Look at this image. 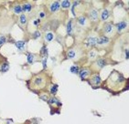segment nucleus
<instances>
[{
  "instance_id": "12",
  "label": "nucleus",
  "mask_w": 129,
  "mask_h": 124,
  "mask_svg": "<svg viewBox=\"0 0 129 124\" xmlns=\"http://www.w3.org/2000/svg\"><path fill=\"white\" fill-rule=\"evenodd\" d=\"M101 83H102V79L99 74L92 75V77L90 79V84L92 85V87H98Z\"/></svg>"
},
{
  "instance_id": "33",
  "label": "nucleus",
  "mask_w": 129,
  "mask_h": 124,
  "mask_svg": "<svg viewBox=\"0 0 129 124\" xmlns=\"http://www.w3.org/2000/svg\"><path fill=\"white\" fill-rule=\"evenodd\" d=\"M40 99H42V100L48 101L49 99H50V96L48 94H41V95H40Z\"/></svg>"
},
{
  "instance_id": "20",
  "label": "nucleus",
  "mask_w": 129,
  "mask_h": 124,
  "mask_svg": "<svg viewBox=\"0 0 129 124\" xmlns=\"http://www.w3.org/2000/svg\"><path fill=\"white\" fill-rule=\"evenodd\" d=\"M30 23H31V25H32L36 29H38L39 27H41V25H42V21L38 18V17H34L33 18H31Z\"/></svg>"
},
{
  "instance_id": "6",
  "label": "nucleus",
  "mask_w": 129,
  "mask_h": 124,
  "mask_svg": "<svg viewBox=\"0 0 129 124\" xmlns=\"http://www.w3.org/2000/svg\"><path fill=\"white\" fill-rule=\"evenodd\" d=\"M60 8V1H52V2L49 3V6H48V10H49V13L50 14H56L58 13Z\"/></svg>"
},
{
  "instance_id": "4",
  "label": "nucleus",
  "mask_w": 129,
  "mask_h": 124,
  "mask_svg": "<svg viewBox=\"0 0 129 124\" xmlns=\"http://www.w3.org/2000/svg\"><path fill=\"white\" fill-rule=\"evenodd\" d=\"M102 29H103V32H104V35L106 36V37H109L110 36H112L114 33V31H115L114 23L110 22V21L104 22Z\"/></svg>"
},
{
  "instance_id": "8",
  "label": "nucleus",
  "mask_w": 129,
  "mask_h": 124,
  "mask_svg": "<svg viewBox=\"0 0 129 124\" xmlns=\"http://www.w3.org/2000/svg\"><path fill=\"white\" fill-rule=\"evenodd\" d=\"M127 27H128V21L127 20H121V21H119V22H117L116 24H115V31H116V33H118V34H121V33H123L124 31V30L126 29Z\"/></svg>"
},
{
  "instance_id": "27",
  "label": "nucleus",
  "mask_w": 129,
  "mask_h": 124,
  "mask_svg": "<svg viewBox=\"0 0 129 124\" xmlns=\"http://www.w3.org/2000/svg\"><path fill=\"white\" fill-rule=\"evenodd\" d=\"M97 55H98V52H97L95 49H91L88 52V57H89L90 60H95L97 58Z\"/></svg>"
},
{
  "instance_id": "32",
  "label": "nucleus",
  "mask_w": 129,
  "mask_h": 124,
  "mask_svg": "<svg viewBox=\"0 0 129 124\" xmlns=\"http://www.w3.org/2000/svg\"><path fill=\"white\" fill-rule=\"evenodd\" d=\"M7 41H8L7 37L5 35H3V34H0V47H3L7 43Z\"/></svg>"
},
{
  "instance_id": "13",
  "label": "nucleus",
  "mask_w": 129,
  "mask_h": 124,
  "mask_svg": "<svg viewBox=\"0 0 129 124\" xmlns=\"http://www.w3.org/2000/svg\"><path fill=\"white\" fill-rule=\"evenodd\" d=\"M22 6V10H23V13L24 14H31L34 9V5H33V3L31 2H24L21 4Z\"/></svg>"
},
{
  "instance_id": "19",
  "label": "nucleus",
  "mask_w": 129,
  "mask_h": 124,
  "mask_svg": "<svg viewBox=\"0 0 129 124\" xmlns=\"http://www.w3.org/2000/svg\"><path fill=\"white\" fill-rule=\"evenodd\" d=\"M48 103L50 105V106H56V107H59L61 105V103H60V99H58L57 98L55 97V96H51V97H50V99H49V100H48Z\"/></svg>"
},
{
  "instance_id": "29",
  "label": "nucleus",
  "mask_w": 129,
  "mask_h": 124,
  "mask_svg": "<svg viewBox=\"0 0 129 124\" xmlns=\"http://www.w3.org/2000/svg\"><path fill=\"white\" fill-rule=\"evenodd\" d=\"M48 54H49V50H48L47 46H43V47H41V49H40V55H41V57H47Z\"/></svg>"
},
{
  "instance_id": "21",
  "label": "nucleus",
  "mask_w": 129,
  "mask_h": 124,
  "mask_svg": "<svg viewBox=\"0 0 129 124\" xmlns=\"http://www.w3.org/2000/svg\"><path fill=\"white\" fill-rule=\"evenodd\" d=\"M36 58H37V56H36L34 53H31V52H27V64H29V65L34 64L35 61H36Z\"/></svg>"
},
{
  "instance_id": "18",
  "label": "nucleus",
  "mask_w": 129,
  "mask_h": 124,
  "mask_svg": "<svg viewBox=\"0 0 129 124\" xmlns=\"http://www.w3.org/2000/svg\"><path fill=\"white\" fill-rule=\"evenodd\" d=\"M55 37H56L55 33L53 32L52 30L47 31V32H45V34H44V39H45V41L48 43L52 42V41L55 39Z\"/></svg>"
},
{
  "instance_id": "5",
  "label": "nucleus",
  "mask_w": 129,
  "mask_h": 124,
  "mask_svg": "<svg viewBox=\"0 0 129 124\" xmlns=\"http://www.w3.org/2000/svg\"><path fill=\"white\" fill-rule=\"evenodd\" d=\"M75 24L77 27H79L81 29H83V28H86L88 24H89V20L87 18V17L85 15H80L78 16L77 18H75Z\"/></svg>"
},
{
  "instance_id": "10",
  "label": "nucleus",
  "mask_w": 129,
  "mask_h": 124,
  "mask_svg": "<svg viewBox=\"0 0 129 124\" xmlns=\"http://www.w3.org/2000/svg\"><path fill=\"white\" fill-rule=\"evenodd\" d=\"M85 46L87 47H94L97 46V37L96 36H88L85 38Z\"/></svg>"
},
{
  "instance_id": "11",
  "label": "nucleus",
  "mask_w": 129,
  "mask_h": 124,
  "mask_svg": "<svg viewBox=\"0 0 129 124\" xmlns=\"http://www.w3.org/2000/svg\"><path fill=\"white\" fill-rule=\"evenodd\" d=\"M110 41H111V38L104 35L97 37V46H100V47L107 46L110 43Z\"/></svg>"
},
{
  "instance_id": "30",
  "label": "nucleus",
  "mask_w": 129,
  "mask_h": 124,
  "mask_svg": "<svg viewBox=\"0 0 129 124\" xmlns=\"http://www.w3.org/2000/svg\"><path fill=\"white\" fill-rule=\"evenodd\" d=\"M70 71H71V73H72V74H79L80 68L78 67L77 65H72V66H71V68H70Z\"/></svg>"
},
{
  "instance_id": "23",
  "label": "nucleus",
  "mask_w": 129,
  "mask_h": 124,
  "mask_svg": "<svg viewBox=\"0 0 129 124\" xmlns=\"http://www.w3.org/2000/svg\"><path fill=\"white\" fill-rule=\"evenodd\" d=\"M60 8L63 10H68L72 7V2L69 0H63V1H60Z\"/></svg>"
},
{
  "instance_id": "1",
  "label": "nucleus",
  "mask_w": 129,
  "mask_h": 124,
  "mask_svg": "<svg viewBox=\"0 0 129 124\" xmlns=\"http://www.w3.org/2000/svg\"><path fill=\"white\" fill-rule=\"evenodd\" d=\"M47 77L45 74L35 75L30 80V86L31 89H42L47 85Z\"/></svg>"
},
{
  "instance_id": "34",
  "label": "nucleus",
  "mask_w": 129,
  "mask_h": 124,
  "mask_svg": "<svg viewBox=\"0 0 129 124\" xmlns=\"http://www.w3.org/2000/svg\"><path fill=\"white\" fill-rule=\"evenodd\" d=\"M47 57H42V59H41V62H42V66H43V69L46 70L47 69Z\"/></svg>"
},
{
  "instance_id": "14",
  "label": "nucleus",
  "mask_w": 129,
  "mask_h": 124,
  "mask_svg": "<svg viewBox=\"0 0 129 124\" xmlns=\"http://www.w3.org/2000/svg\"><path fill=\"white\" fill-rule=\"evenodd\" d=\"M15 47L17 48V50L19 52H24L26 51V48H27V41L25 40H17L14 43Z\"/></svg>"
},
{
  "instance_id": "28",
  "label": "nucleus",
  "mask_w": 129,
  "mask_h": 124,
  "mask_svg": "<svg viewBox=\"0 0 129 124\" xmlns=\"http://www.w3.org/2000/svg\"><path fill=\"white\" fill-rule=\"evenodd\" d=\"M38 18H40L41 21H42L43 19H47L48 18V13L45 11V10H40L39 12H38Z\"/></svg>"
},
{
  "instance_id": "35",
  "label": "nucleus",
  "mask_w": 129,
  "mask_h": 124,
  "mask_svg": "<svg viewBox=\"0 0 129 124\" xmlns=\"http://www.w3.org/2000/svg\"><path fill=\"white\" fill-rule=\"evenodd\" d=\"M124 54H125V57H124V58L125 59H128V57H129V53H128V48H126V49L124 50Z\"/></svg>"
},
{
  "instance_id": "15",
  "label": "nucleus",
  "mask_w": 129,
  "mask_h": 124,
  "mask_svg": "<svg viewBox=\"0 0 129 124\" xmlns=\"http://www.w3.org/2000/svg\"><path fill=\"white\" fill-rule=\"evenodd\" d=\"M18 24L22 28H25L28 25V18H27V15L22 13L21 15H19V18H18Z\"/></svg>"
},
{
  "instance_id": "24",
  "label": "nucleus",
  "mask_w": 129,
  "mask_h": 124,
  "mask_svg": "<svg viewBox=\"0 0 129 124\" xmlns=\"http://www.w3.org/2000/svg\"><path fill=\"white\" fill-rule=\"evenodd\" d=\"M8 70H9V63L8 61L1 63V65H0V72L1 73H6Z\"/></svg>"
},
{
  "instance_id": "25",
  "label": "nucleus",
  "mask_w": 129,
  "mask_h": 124,
  "mask_svg": "<svg viewBox=\"0 0 129 124\" xmlns=\"http://www.w3.org/2000/svg\"><path fill=\"white\" fill-rule=\"evenodd\" d=\"M13 12L15 13L16 15H21L23 13V10H22V6L20 5V4H16L14 7H13Z\"/></svg>"
},
{
  "instance_id": "9",
  "label": "nucleus",
  "mask_w": 129,
  "mask_h": 124,
  "mask_svg": "<svg viewBox=\"0 0 129 124\" xmlns=\"http://www.w3.org/2000/svg\"><path fill=\"white\" fill-rule=\"evenodd\" d=\"M110 17H111V11H110L109 8H103L101 10V12L99 13V19L102 22H107Z\"/></svg>"
},
{
  "instance_id": "31",
  "label": "nucleus",
  "mask_w": 129,
  "mask_h": 124,
  "mask_svg": "<svg viewBox=\"0 0 129 124\" xmlns=\"http://www.w3.org/2000/svg\"><path fill=\"white\" fill-rule=\"evenodd\" d=\"M41 37V31L39 29H35L32 33V37L34 39H40Z\"/></svg>"
},
{
  "instance_id": "22",
  "label": "nucleus",
  "mask_w": 129,
  "mask_h": 124,
  "mask_svg": "<svg viewBox=\"0 0 129 124\" xmlns=\"http://www.w3.org/2000/svg\"><path fill=\"white\" fill-rule=\"evenodd\" d=\"M67 57L68 59H75L77 57V50L75 48H70L67 52Z\"/></svg>"
},
{
  "instance_id": "2",
  "label": "nucleus",
  "mask_w": 129,
  "mask_h": 124,
  "mask_svg": "<svg viewBox=\"0 0 129 124\" xmlns=\"http://www.w3.org/2000/svg\"><path fill=\"white\" fill-rule=\"evenodd\" d=\"M124 81H125V80H124V76L120 73V72L118 71H113L112 75L111 76H109V78H108V80H107V82H109V83H111V84H114V87L112 88V89H120V87H122L123 85L124 84Z\"/></svg>"
},
{
  "instance_id": "7",
  "label": "nucleus",
  "mask_w": 129,
  "mask_h": 124,
  "mask_svg": "<svg viewBox=\"0 0 129 124\" xmlns=\"http://www.w3.org/2000/svg\"><path fill=\"white\" fill-rule=\"evenodd\" d=\"M65 28H66V34L69 37L73 36V34L75 32V21L73 18H72V19H70L68 21L66 26H65Z\"/></svg>"
},
{
  "instance_id": "16",
  "label": "nucleus",
  "mask_w": 129,
  "mask_h": 124,
  "mask_svg": "<svg viewBox=\"0 0 129 124\" xmlns=\"http://www.w3.org/2000/svg\"><path fill=\"white\" fill-rule=\"evenodd\" d=\"M79 76L82 80H87V79L91 76V70H90L89 69H87V68H83V69H82V70H80Z\"/></svg>"
},
{
  "instance_id": "3",
  "label": "nucleus",
  "mask_w": 129,
  "mask_h": 124,
  "mask_svg": "<svg viewBox=\"0 0 129 124\" xmlns=\"http://www.w3.org/2000/svg\"><path fill=\"white\" fill-rule=\"evenodd\" d=\"M87 18L90 22L92 23H98L99 22V11L95 8H90L87 11Z\"/></svg>"
},
{
  "instance_id": "26",
  "label": "nucleus",
  "mask_w": 129,
  "mask_h": 124,
  "mask_svg": "<svg viewBox=\"0 0 129 124\" xmlns=\"http://www.w3.org/2000/svg\"><path fill=\"white\" fill-rule=\"evenodd\" d=\"M58 90H59V85L58 84H51L50 88V93L52 96H55L57 95Z\"/></svg>"
},
{
  "instance_id": "17",
  "label": "nucleus",
  "mask_w": 129,
  "mask_h": 124,
  "mask_svg": "<svg viewBox=\"0 0 129 124\" xmlns=\"http://www.w3.org/2000/svg\"><path fill=\"white\" fill-rule=\"evenodd\" d=\"M107 64H108V62H107V59L105 57H100V58L96 59V61H95V67L98 70L104 69L105 66H107Z\"/></svg>"
}]
</instances>
